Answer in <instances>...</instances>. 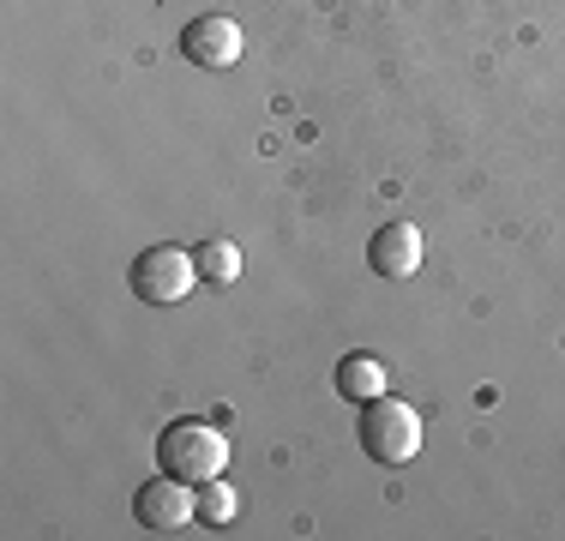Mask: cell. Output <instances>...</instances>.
<instances>
[{
    "mask_svg": "<svg viewBox=\"0 0 565 541\" xmlns=\"http://www.w3.org/2000/svg\"><path fill=\"white\" fill-rule=\"evenodd\" d=\"M132 518H139V530H151V535H181L186 523L199 518V487L181 481V476L145 481L139 494H132Z\"/></svg>",
    "mask_w": 565,
    "mask_h": 541,
    "instance_id": "4",
    "label": "cell"
},
{
    "mask_svg": "<svg viewBox=\"0 0 565 541\" xmlns=\"http://www.w3.org/2000/svg\"><path fill=\"white\" fill-rule=\"evenodd\" d=\"M241 49H247V36H241V24L228 19V12H205V19H193V24L181 31V54H186L193 66H211V73L235 66Z\"/></svg>",
    "mask_w": 565,
    "mask_h": 541,
    "instance_id": "5",
    "label": "cell"
},
{
    "mask_svg": "<svg viewBox=\"0 0 565 541\" xmlns=\"http://www.w3.org/2000/svg\"><path fill=\"white\" fill-rule=\"evenodd\" d=\"M157 464L163 476H181V481H217L228 469V433L217 422H169L163 439H157Z\"/></svg>",
    "mask_w": 565,
    "mask_h": 541,
    "instance_id": "1",
    "label": "cell"
},
{
    "mask_svg": "<svg viewBox=\"0 0 565 541\" xmlns=\"http://www.w3.org/2000/svg\"><path fill=\"white\" fill-rule=\"evenodd\" d=\"M127 283H132V295H139V301L174 307V301H186V295H193V283H205V277H199V259H193V253L157 241V247H145L139 259H132Z\"/></svg>",
    "mask_w": 565,
    "mask_h": 541,
    "instance_id": "3",
    "label": "cell"
},
{
    "mask_svg": "<svg viewBox=\"0 0 565 541\" xmlns=\"http://www.w3.org/2000/svg\"><path fill=\"white\" fill-rule=\"evenodd\" d=\"M235 511H241V499H235V487H228L223 476L199 481V523H228Z\"/></svg>",
    "mask_w": 565,
    "mask_h": 541,
    "instance_id": "9",
    "label": "cell"
},
{
    "mask_svg": "<svg viewBox=\"0 0 565 541\" xmlns=\"http://www.w3.org/2000/svg\"><path fill=\"white\" fill-rule=\"evenodd\" d=\"M361 452H367L373 464H409V457L422 452V410L392 397V391L361 403Z\"/></svg>",
    "mask_w": 565,
    "mask_h": 541,
    "instance_id": "2",
    "label": "cell"
},
{
    "mask_svg": "<svg viewBox=\"0 0 565 541\" xmlns=\"http://www.w3.org/2000/svg\"><path fill=\"white\" fill-rule=\"evenodd\" d=\"M338 391H343L349 403H373V397H385V391H392V379H385V361H380V356H367V349L343 356V361H338Z\"/></svg>",
    "mask_w": 565,
    "mask_h": 541,
    "instance_id": "7",
    "label": "cell"
},
{
    "mask_svg": "<svg viewBox=\"0 0 565 541\" xmlns=\"http://www.w3.org/2000/svg\"><path fill=\"white\" fill-rule=\"evenodd\" d=\"M422 259H427V235L415 223H385L367 247V265L380 270V277H415Z\"/></svg>",
    "mask_w": 565,
    "mask_h": 541,
    "instance_id": "6",
    "label": "cell"
},
{
    "mask_svg": "<svg viewBox=\"0 0 565 541\" xmlns=\"http://www.w3.org/2000/svg\"><path fill=\"white\" fill-rule=\"evenodd\" d=\"M193 259H199V277L217 283V289H228V283L241 277V247H235V241H205Z\"/></svg>",
    "mask_w": 565,
    "mask_h": 541,
    "instance_id": "8",
    "label": "cell"
}]
</instances>
